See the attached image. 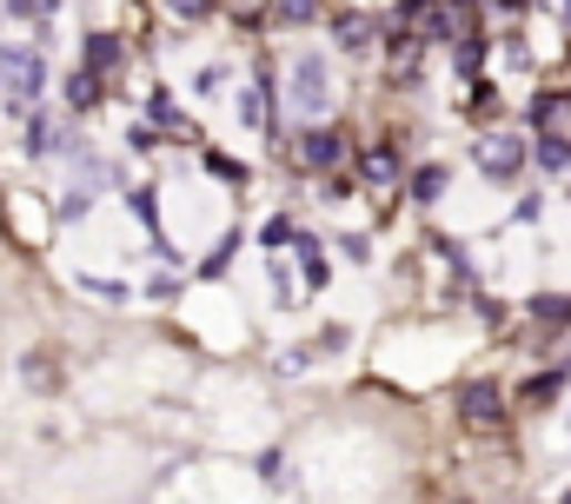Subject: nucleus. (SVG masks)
<instances>
[{
  "label": "nucleus",
  "mask_w": 571,
  "mask_h": 504,
  "mask_svg": "<svg viewBox=\"0 0 571 504\" xmlns=\"http://www.w3.org/2000/svg\"><path fill=\"white\" fill-rule=\"evenodd\" d=\"M40 86H47V60H40V47H0V93H7L13 106H33Z\"/></svg>",
  "instance_id": "f257e3e1"
},
{
  "label": "nucleus",
  "mask_w": 571,
  "mask_h": 504,
  "mask_svg": "<svg viewBox=\"0 0 571 504\" xmlns=\"http://www.w3.org/2000/svg\"><path fill=\"white\" fill-rule=\"evenodd\" d=\"M326 100H333V80H326V60H313V53H299L293 60V106L313 120V113H326Z\"/></svg>",
  "instance_id": "f03ea898"
},
{
  "label": "nucleus",
  "mask_w": 571,
  "mask_h": 504,
  "mask_svg": "<svg viewBox=\"0 0 571 504\" xmlns=\"http://www.w3.org/2000/svg\"><path fill=\"white\" fill-rule=\"evenodd\" d=\"M459 412H466V425H479V432L506 425V399H499V385H492V379H472V385L459 392Z\"/></svg>",
  "instance_id": "7ed1b4c3"
},
{
  "label": "nucleus",
  "mask_w": 571,
  "mask_h": 504,
  "mask_svg": "<svg viewBox=\"0 0 571 504\" xmlns=\"http://www.w3.org/2000/svg\"><path fill=\"white\" fill-rule=\"evenodd\" d=\"M526 166V146L512 140V133H492V140H479V173H492V179H512Z\"/></svg>",
  "instance_id": "20e7f679"
},
{
  "label": "nucleus",
  "mask_w": 571,
  "mask_h": 504,
  "mask_svg": "<svg viewBox=\"0 0 571 504\" xmlns=\"http://www.w3.org/2000/svg\"><path fill=\"white\" fill-rule=\"evenodd\" d=\"M339 153H346V140H339L333 126H306V133H299V166L326 173V166H339Z\"/></svg>",
  "instance_id": "39448f33"
},
{
  "label": "nucleus",
  "mask_w": 571,
  "mask_h": 504,
  "mask_svg": "<svg viewBox=\"0 0 571 504\" xmlns=\"http://www.w3.org/2000/svg\"><path fill=\"white\" fill-rule=\"evenodd\" d=\"M86 73H100V80L120 73V40H113V33H93V40H86Z\"/></svg>",
  "instance_id": "423d86ee"
},
{
  "label": "nucleus",
  "mask_w": 571,
  "mask_h": 504,
  "mask_svg": "<svg viewBox=\"0 0 571 504\" xmlns=\"http://www.w3.org/2000/svg\"><path fill=\"white\" fill-rule=\"evenodd\" d=\"M333 33H339V47H346V53H366V47H373V20H366V13H339V20H333Z\"/></svg>",
  "instance_id": "0eeeda50"
},
{
  "label": "nucleus",
  "mask_w": 571,
  "mask_h": 504,
  "mask_svg": "<svg viewBox=\"0 0 571 504\" xmlns=\"http://www.w3.org/2000/svg\"><path fill=\"white\" fill-rule=\"evenodd\" d=\"M359 173H366V186H392V179H399V153H392V146H373V153L359 160Z\"/></svg>",
  "instance_id": "6e6552de"
},
{
  "label": "nucleus",
  "mask_w": 571,
  "mask_h": 504,
  "mask_svg": "<svg viewBox=\"0 0 571 504\" xmlns=\"http://www.w3.org/2000/svg\"><path fill=\"white\" fill-rule=\"evenodd\" d=\"M60 140H67V133H60L53 120H33V126H27V153H33V160H47V153H67Z\"/></svg>",
  "instance_id": "1a4fd4ad"
},
{
  "label": "nucleus",
  "mask_w": 571,
  "mask_h": 504,
  "mask_svg": "<svg viewBox=\"0 0 571 504\" xmlns=\"http://www.w3.org/2000/svg\"><path fill=\"white\" fill-rule=\"evenodd\" d=\"M532 312H539L545 326H571V299H565V292H545V299H532Z\"/></svg>",
  "instance_id": "9d476101"
},
{
  "label": "nucleus",
  "mask_w": 571,
  "mask_h": 504,
  "mask_svg": "<svg viewBox=\"0 0 571 504\" xmlns=\"http://www.w3.org/2000/svg\"><path fill=\"white\" fill-rule=\"evenodd\" d=\"M67 100H73V106H93V100H100V73H86V66H80V73L67 80Z\"/></svg>",
  "instance_id": "9b49d317"
},
{
  "label": "nucleus",
  "mask_w": 571,
  "mask_h": 504,
  "mask_svg": "<svg viewBox=\"0 0 571 504\" xmlns=\"http://www.w3.org/2000/svg\"><path fill=\"white\" fill-rule=\"evenodd\" d=\"M146 120H153V126H173V133L186 126V120H180V106H173L166 93H146Z\"/></svg>",
  "instance_id": "f8f14e48"
},
{
  "label": "nucleus",
  "mask_w": 571,
  "mask_h": 504,
  "mask_svg": "<svg viewBox=\"0 0 571 504\" xmlns=\"http://www.w3.org/2000/svg\"><path fill=\"white\" fill-rule=\"evenodd\" d=\"M273 13H279L286 27H306V20L319 13V0H273Z\"/></svg>",
  "instance_id": "ddd939ff"
},
{
  "label": "nucleus",
  "mask_w": 571,
  "mask_h": 504,
  "mask_svg": "<svg viewBox=\"0 0 571 504\" xmlns=\"http://www.w3.org/2000/svg\"><path fill=\"white\" fill-rule=\"evenodd\" d=\"M299 266H306V279H313V286H326V259H319V239H299Z\"/></svg>",
  "instance_id": "4468645a"
},
{
  "label": "nucleus",
  "mask_w": 571,
  "mask_h": 504,
  "mask_svg": "<svg viewBox=\"0 0 571 504\" xmlns=\"http://www.w3.org/2000/svg\"><path fill=\"white\" fill-rule=\"evenodd\" d=\"M412 193H419V199H439V193H446V166H426V173L412 179Z\"/></svg>",
  "instance_id": "2eb2a0df"
},
{
  "label": "nucleus",
  "mask_w": 571,
  "mask_h": 504,
  "mask_svg": "<svg viewBox=\"0 0 571 504\" xmlns=\"http://www.w3.org/2000/svg\"><path fill=\"white\" fill-rule=\"evenodd\" d=\"M539 160H545L552 173H565V166H571V146H565V140H539Z\"/></svg>",
  "instance_id": "dca6fc26"
},
{
  "label": "nucleus",
  "mask_w": 571,
  "mask_h": 504,
  "mask_svg": "<svg viewBox=\"0 0 571 504\" xmlns=\"http://www.w3.org/2000/svg\"><path fill=\"white\" fill-rule=\"evenodd\" d=\"M552 399H559V372H552V379H532V385H526V405H552Z\"/></svg>",
  "instance_id": "f3484780"
},
{
  "label": "nucleus",
  "mask_w": 571,
  "mask_h": 504,
  "mask_svg": "<svg viewBox=\"0 0 571 504\" xmlns=\"http://www.w3.org/2000/svg\"><path fill=\"white\" fill-rule=\"evenodd\" d=\"M166 7H173V13H180V20H206V13H213V7H220V0H166Z\"/></svg>",
  "instance_id": "a211bd4d"
},
{
  "label": "nucleus",
  "mask_w": 571,
  "mask_h": 504,
  "mask_svg": "<svg viewBox=\"0 0 571 504\" xmlns=\"http://www.w3.org/2000/svg\"><path fill=\"white\" fill-rule=\"evenodd\" d=\"M559 113H565V100H559V93H545V100H539V106H532V120H539V126H552V120H559Z\"/></svg>",
  "instance_id": "6ab92c4d"
},
{
  "label": "nucleus",
  "mask_w": 571,
  "mask_h": 504,
  "mask_svg": "<svg viewBox=\"0 0 571 504\" xmlns=\"http://www.w3.org/2000/svg\"><path fill=\"white\" fill-rule=\"evenodd\" d=\"M7 7H13V13H33V20H40V0H7Z\"/></svg>",
  "instance_id": "aec40b11"
},
{
  "label": "nucleus",
  "mask_w": 571,
  "mask_h": 504,
  "mask_svg": "<svg viewBox=\"0 0 571 504\" xmlns=\"http://www.w3.org/2000/svg\"><path fill=\"white\" fill-rule=\"evenodd\" d=\"M506 7H532V0H506Z\"/></svg>",
  "instance_id": "412c9836"
},
{
  "label": "nucleus",
  "mask_w": 571,
  "mask_h": 504,
  "mask_svg": "<svg viewBox=\"0 0 571 504\" xmlns=\"http://www.w3.org/2000/svg\"><path fill=\"white\" fill-rule=\"evenodd\" d=\"M565 13H571V0H565Z\"/></svg>",
  "instance_id": "4be33fe9"
}]
</instances>
